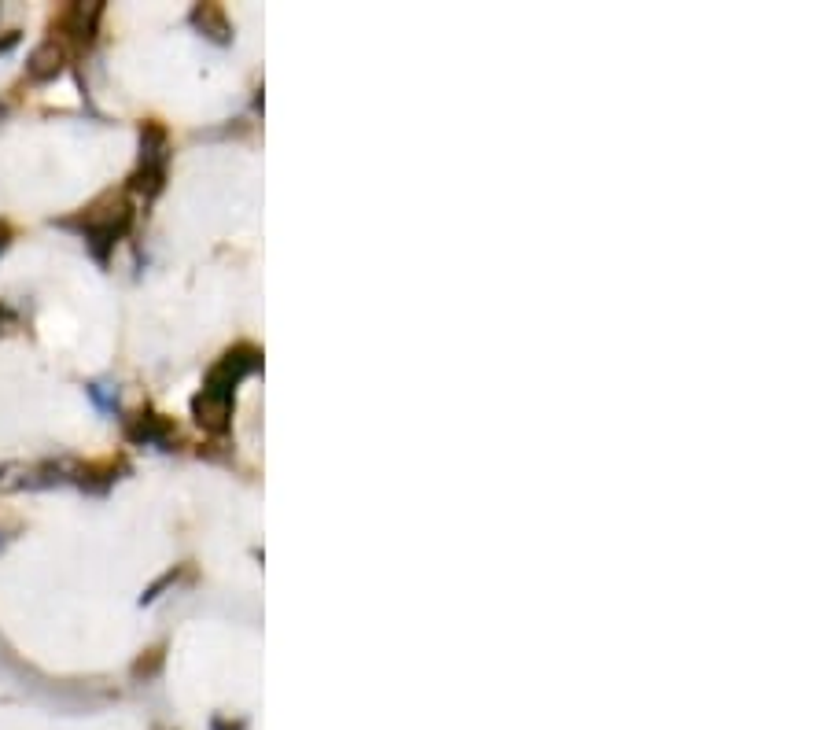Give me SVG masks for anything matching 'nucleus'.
Here are the masks:
<instances>
[{
	"mask_svg": "<svg viewBox=\"0 0 829 730\" xmlns=\"http://www.w3.org/2000/svg\"><path fill=\"white\" fill-rule=\"evenodd\" d=\"M170 159V137L159 122H144L141 126V166L148 170H166Z\"/></svg>",
	"mask_w": 829,
	"mask_h": 730,
	"instance_id": "nucleus-7",
	"label": "nucleus"
},
{
	"mask_svg": "<svg viewBox=\"0 0 829 730\" xmlns=\"http://www.w3.org/2000/svg\"><path fill=\"white\" fill-rule=\"evenodd\" d=\"M159 664H163V649H152V657L148 660H137V664H133V675H137V679H152L155 672H159Z\"/></svg>",
	"mask_w": 829,
	"mask_h": 730,
	"instance_id": "nucleus-9",
	"label": "nucleus"
},
{
	"mask_svg": "<svg viewBox=\"0 0 829 730\" xmlns=\"http://www.w3.org/2000/svg\"><path fill=\"white\" fill-rule=\"evenodd\" d=\"M192 23L211 37V41H218V45H229L233 41V26H229V19H225V12L218 4H196L192 8Z\"/></svg>",
	"mask_w": 829,
	"mask_h": 730,
	"instance_id": "nucleus-8",
	"label": "nucleus"
},
{
	"mask_svg": "<svg viewBox=\"0 0 829 730\" xmlns=\"http://www.w3.org/2000/svg\"><path fill=\"white\" fill-rule=\"evenodd\" d=\"M15 41H19V34H8V37H4V41H0V52H4V48H12Z\"/></svg>",
	"mask_w": 829,
	"mask_h": 730,
	"instance_id": "nucleus-14",
	"label": "nucleus"
},
{
	"mask_svg": "<svg viewBox=\"0 0 829 730\" xmlns=\"http://www.w3.org/2000/svg\"><path fill=\"white\" fill-rule=\"evenodd\" d=\"M177 576H181V572H177V568H174V572H166L163 579H155L152 587H148V590H144V594H141V605H152V601L159 598V594H163L166 587H174V583H177Z\"/></svg>",
	"mask_w": 829,
	"mask_h": 730,
	"instance_id": "nucleus-10",
	"label": "nucleus"
},
{
	"mask_svg": "<svg viewBox=\"0 0 829 730\" xmlns=\"http://www.w3.org/2000/svg\"><path fill=\"white\" fill-rule=\"evenodd\" d=\"M63 45H56L52 37L48 41H41V45L30 52V59H26V74L34 78V82H48V78H56L59 71H63Z\"/></svg>",
	"mask_w": 829,
	"mask_h": 730,
	"instance_id": "nucleus-5",
	"label": "nucleus"
},
{
	"mask_svg": "<svg viewBox=\"0 0 829 730\" xmlns=\"http://www.w3.org/2000/svg\"><path fill=\"white\" fill-rule=\"evenodd\" d=\"M126 436L133 439V443H141V447H159V450H170L177 439V428L170 417H163V413L155 410H141L133 421L126 424Z\"/></svg>",
	"mask_w": 829,
	"mask_h": 730,
	"instance_id": "nucleus-3",
	"label": "nucleus"
},
{
	"mask_svg": "<svg viewBox=\"0 0 829 730\" xmlns=\"http://www.w3.org/2000/svg\"><path fill=\"white\" fill-rule=\"evenodd\" d=\"M89 395H93V402H96V406H100L104 413L115 410V395L107 391V384H89Z\"/></svg>",
	"mask_w": 829,
	"mask_h": 730,
	"instance_id": "nucleus-11",
	"label": "nucleus"
},
{
	"mask_svg": "<svg viewBox=\"0 0 829 730\" xmlns=\"http://www.w3.org/2000/svg\"><path fill=\"white\" fill-rule=\"evenodd\" d=\"M192 417H196L199 428L222 436L225 428H229V421H233V399L214 395V391H199L196 399H192Z\"/></svg>",
	"mask_w": 829,
	"mask_h": 730,
	"instance_id": "nucleus-4",
	"label": "nucleus"
},
{
	"mask_svg": "<svg viewBox=\"0 0 829 730\" xmlns=\"http://www.w3.org/2000/svg\"><path fill=\"white\" fill-rule=\"evenodd\" d=\"M100 15H104V4H74V8H67V15H63V30H71L78 45H93Z\"/></svg>",
	"mask_w": 829,
	"mask_h": 730,
	"instance_id": "nucleus-6",
	"label": "nucleus"
},
{
	"mask_svg": "<svg viewBox=\"0 0 829 730\" xmlns=\"http://www.w3.org/2000/svg\"><path fill=\"white\" fill-rule=\"evenodd\" d=\"M4 318H8V310H4V307H0V321H4Z\"/></svg>",
	"mask_w": 829,
	"mask_h": 730,
	"instance_id": "nucleus-15",
	"label": "nucleus"
},
{
	"mask_svg": "<svg viewBox=\"0 0 829 730\" xmlns=\"http://www.w3.org/2000/svg\"><path fill=\"white\" fill-rule=\"evenodd\" d=\"M214 730H244V727H240V723H236V727H229L225 719H214Z\"/></svg>",
	"mask_w": 829,
	"mask_h": 730,
	"instance_id": "nucleus-13",
	"label": "nucleus"
},
{
	"mask_svg": "<svg viewBox=\"0 0 829 730\" xmlns=\"http://www.w3.org/2000/svg\"><path fill=\"white\" fill-rule=\"evenodd\" d=\"M258 369H262V351L251 347V343H236V347H229V351H225L222 358L211 365L203 391H214V395L236 399V388H240L251 373H258Z\"/></svg>",
	"mask_w": 829,
	"mask_h": 730,
	"instance_id": "nucleus-1",
	"label": "nucleus"
},
{
	"mask_svg": "<svg viewBox=\"0 0 829 730\" xmlns=\"http://www.w3.org/2000/svg\"><path fill=\"white\" fill-rule=\"evenodd\" d=\"M8 244H12V229H8V225L0 222V255L8 251Z\"/></svg>",
	"mask_w": 829,
	"mask_h": 730,
	"instance_id": "nucleus-12",
	"label": "nucleus"
},
{
	"mask_svg": "<svg viewBox=\"0 0 829 730\" xmlns=\"http://www.w3.org/2000/svg\"><path fill=\"white\" fill-rule=\"evenodd\" d=\"M129 222H133L129 203H115L111 211H100V207H89V211H85V218H82L85 248L93 251L96 262H107V255L115 251V244L126 236Z\"/></svg>",
	"mask_w": 829,
	"mask_h": 730,
	"instance_id": "nucleus-2",
	"label": "nucleus"
}]
</instances>
